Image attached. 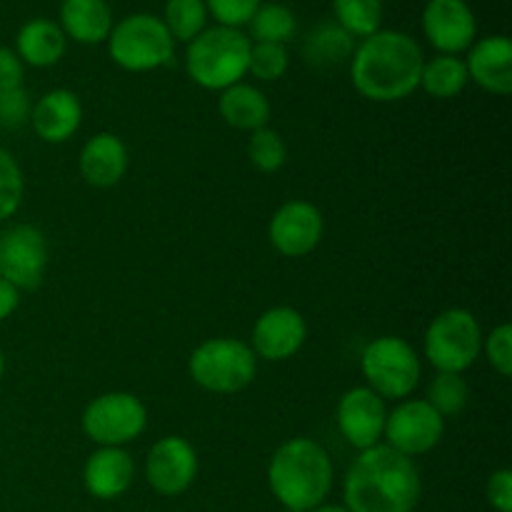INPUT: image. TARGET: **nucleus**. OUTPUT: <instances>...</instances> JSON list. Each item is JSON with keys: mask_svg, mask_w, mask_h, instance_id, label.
I'll return each instance as SVG.
<instances>
[{"mask_svg": "<svg viewBox=\"0 0 512 512\" xmlns=\"http://www.w3.org/2000/svg\"><path fill=\"white\" fill-rule=\"evenodd\" d=\"M468 68L465 60L458 55H435L433 60H425L423 73H420V88L438 100L455 98L463 93L468 85Z\"/></svg>", "mask_w": 512, "mask_h": 512, "instance_id": "nucleus-24", "label": "nucleus"}, {"mask_svg": "<svg viewBox=\"0 0 512 512\" xmlns=\"http://www.w3.org/2000/svg\"><path fill=\"white\" fill-rule=\"evenodd\" d=\"M423 63V50L408 33L378 30L355 48L350 75L363 98L395 103L420 88Z\"/></svg>", "mask_w": 512, "mask_h": 512, "instance_id": "nucleus-2", "label": "nucleus"}, {"mask_svg": "<svg viewBox=\"0 0 512 512\" xmlns=\"http://www.w3.org/2000/svg\"><path fill=\"white\" fill-rule=\"evenodd\" d=\"M423 30L440 55H458L475 43L478 20L465 0H430L423 10Z\"/></svg>", "mask_w": 512, "mask_h": 512, "instance_id": "nucleus-15", "label": "nucleus"}, {"mask_svg": "<svg viewBox=\"0 0 512 512\" xmlns=\"http://www.w3.org/2000/svg\"><path fill=\"white\" fill-rule=\"evenodd\" d=\"M465 60L468 78L495 95L512 93V43L505 35H490L470 45Z\"/></svg>", "mask_w": 512, "mask_h": 512, "instance_id": "nucleus-17", "label": "nucleus"}, {"mask_svg": "<svg viewBox=\"0 0 512 512\" xmlns=\"http://www.w3.org/2000/svg\"><path fill=\"white\" fill-rule=\"evenodd\" d=\"M3 373H5V355L3 350H0V378H3Z\"/></svg>", "mask_w": 512, "mask_h": 512, "instance_id": "nucleus-40", "label": "nucleus"}, {"mask_svg": "<svg viewBox=\"0 0 512 512\" xmlns=\"http://www.w3.org/2000/svg\"><path fill=\"white\" fill-rule=\"evenodd\" d=\"M145 478L165 498L183 495L198 478V453L180 435L160 438L145 458Z\"/></svg>", "mask_w": 512, "mask_h": 512, "instance_id": "nucleus-12", "label": "nucleus"}, {"mask_svg": "<svg viewBox=\"0 0 512 512\" xmlns=\"http://www.w3.org/2000/svg\"><path fill=\"white\" fill-rule=\"evenodd\" d=\"M288 70V50L280 43H255L250 45L248 73L258 80H278Z\"/></svg>", "mask_w": 512, "mask_h": 512, "instance_id": "nucleus-32", "label": "nucleus"}, {"mask_svg": "<svg viewBox=\"0 0 512 512\" xmlns=\"http://www.w3.org/2000/svg\"><path fill=\"white\" fill-rule=\"evenodd\" d=\"M485 495H488V503L498 512H512V473L508 468L495 470L490 475Z\"/></svg>", "mask_w": 512, "mask_h": 512, "instance_id": "nucleus-36", "label": "nucleus"}, {"mask_svg": "<svg viewBox=\"0 0 512 512\" xmlns=\"http://www.w3.org/2000/svg\"><path fill=\"white\" fill-rule=\"evenodd\" d=\"M268 485L290 512H313L333 488V463L328 450L310 438L280 445L268 465Z\"/></svg>", "mask_w": 512, "mask_h": 512, "instance_id": "nucleus-3", "label": "nucleus"}, {"mask_svg": "<svg viewBox=\"0 0 512 512\" xmlns=\"http://www.w3.org/2000/svg\"><path fill=\"white\" fill-rule=\"evenodd\" d=\"M190 378L208 393L230 395L248 388L258 373L253 348L235 338H213L190 355Z\"/></svg>", "mask_w": 512, "mask_h": 512, "instance_id": "nucleus-5", "label": "nucleus"}, {"mask_svg": "<svg viewBox=\"0 0 512 512\" xmlns=\"http://www.w3.org/2000/svg\"><path fill=\"white\" fill-rule=\"evenodd\" d=\"M110 58L130 73L163 68L173 60L175 40L155 15L135 13L113 25L108 35Z\"/></svg>", "mask_w": 512, "mask_h": 512, "instance_id": "nucleus-6", "label": "nucleus"}, {"mask_svg": "<svg viewBox=\"0 0 512 512\" xmlns=\"http://www.w3.org/2000/svg\"><path fill=\"white\" fill-rule=\"evenodd\" d=\"M80 175L93 188H113L128 173V148L113 133H98L80 150Z\"/></svg>", "mask_w": 512, "mask_h": 512, "instance_id": "nucleus-20", "label": "nucleus"}, {"mask_svg": "<svg viewBox=\"0 0 512 512\" xmlns=\"http://www.w3.org/2000/svg\"><path fill=\"white\" fill-rule=\"evenodd\" d=\"M353 48V35L345 33L338 23H320L305 40L303 55L315 68H330L353 55Z\"/></svg>", "mask_w": 512, "mask_h": 512, "instance_id": "nucleus-25", "label": "nucleus"}, {"mask_svg": "<svg viewBox=\"0 0 512 512\" xmlns=\"http://www.w3.org/2000/svg\"><path fill=\"white\" fill-rule=\"evenodd\" d=\"M483 350L485 355H488L490 365H493L503 378H510L512 375V328L508 323L498 325V328L483 340Z\"/></svg>", "mask_w": 512, "mask_h": 512, "instance_id": "nucleus-35", "label": "nucleus"}, {"mask_svg": "<svg viewBox=\"0 0 512 512\" xmlns=\"http://www.w3.org/2000/svg\"><path fill=\"white\" fill-rule=\"evenodd\" d=\"M360 370L368 388L380 398L405 400L420 383V358L413 345L395 335H383L363 350Z\"/></svg>", "mask_w": 512, "mask_h": 512, "instance_id": "nucleus-8", "label": "nucleus"}, {"mask_svg": "<svg viewBox=\"0 0 512 512\" xmlns=\"http://www.w3.org/2000/svg\"><path fill=\"white\" fill-rule=\"evenodd\" d=\"M323 213L308 200H290L280 205L270 220V243L285 258H303L323 240Z\"/></svg>", "mask_w": 512, "mask_h": 512, "instance_id": "nucleus-13", "label": "nucleus"}, {"mask_svg": "<svg viewBox=\"0 0 512 512\" xmlns=\"http://www.w3.org/2000/svg\"><path fill=\"white\" fill-rule=\"evenodd\" d=\"M260 5L263 0H205L208 13H213V18L225 28H240L250 23Z\"/></svg>", "mask_w": 512, "mask_h": 512, "instance_id": "nucleus-34", "label": "nucleus"}, {"mask_svg": "<svg viewBox=\"0 0 512 512\" xmlns=\"http://www.w3.org/2000/svg\"><path fill=\"white\" fill-rule=\"evenodd\" d=\"M248 158L260 173H278L288 160V145L273 128H260L248 140Z\"/></svg>", "mask_w": 512, "mask_h": 512, "instance_id": "nucleus-30", "label": "nucleus"}, {"mask_svg": "<svg viewBox=\"0 0 512 512\" xmlns=\"http://www.w3.org/2000/svg\"><path fill=\"white\" fill-rule=\"evenodd\" d=\"M133 478V458L123 448H100L85 460L83 485L98 500H115L128 493Z\"/></svg>", "mask_w": 512, "mask_h": 512, "instance_id": "nucleus-19", "label": "nucleus"}, {"mask_svg": "<svg viewBox=\"0 0 512 512\" xmlns=\"http://www.w3.org/2000/svg\"><path fill=\"white\" fill-rule=\"evenodd\" d=\"M308 338V323L303 315L288 305L265 310L253 328V353L255 358L270 360V363H283L293 358L303 348Z\"/></svg>", "mask_w": 512, "mask_h": 512, "instance_id": "nucleus-16", "label": "nucleus"}, {"mask_svg": "<svg viewBox=\"0 0 512 512\" xmlns=\"http://www.w3.org/2000/svg\"><path fill=\"white\" fill-rule=\"evenodd\" d=\"M48 268V240L30 223L10 225L0 233V278L18 290H35Z\"/></svg>", "mask_w": 512, "mask_h": 512, "instance_id": "nucleus-10", "label": "nucleus"}, {"mask_svg": "<svg viewBox=\"0 0 512 512\" xmlns=\"http://www.w3.org/2000/svg\"><path fill=\"white\" fill-rule=\"evenodd\" d=\"M425 358L438 373L463 375L483 350V330L465 308L443 310L425 330Z\"/></svg>", "mask_w": 512, "mask_h": 512, "instance_id": "nucleus-7", "label": "nucleus"}, {"mask_svg": "<svg viewBox=\"0 0 512 512\" xmlns=\"http://www.w3.org/2000/svg\"><path fill=\"white\" fill-rule=\"evenodd\" d=\"M23 85V60L18 53L0 45V88H20Z\"/></svg>", "mask_w": 512, "mask_h": 512, "instance_id": "nucleus-37", "label": "nucleus"}, {"mask_svg": "<svg viewBox=\"0 0 512 512\" xmlns=\"http://www.w3.org/2000/svg\"><path fill=\"white\" fill-rule=\"evenodd\" d=\"M250 33L258 43H280L295 35V15L283 3H265L250 18Z\"/></svg>", "mask_w": 512, "mask_h": 512, "instance_id": "nucleus-28", "label": "nucleus"}, {"mask_svg": "<svg viewBox=\"0 0 512 512\" xmlns=\"http://www.w3.org/2000/svg\"><path fill=\"white\" fill-rule=\"evenodd\" d=\"M23 193V170H20L13 153H8V150L0 145V223L18 213L20 203H23Z\"/></svg>", "mask_w": 512, "mask_h": 512, "instance_id": "nucleus-31", "label": "nucleus"}, {"mask_svg": "<svg viewBox=\"0 0 512 512\" xmlns=\"http://www.w3.org/2000/svg\"><path fill=\"white\" fill-rule=\"evenodd\" d=\"M445 418L433 410L428 400H403L385 418L383 438L398 453L425 455L443 440Z\"/></svg>", "mask_w": 512, "mask_h": 512, "instance_id": "nucleus-11", "label": "nucleus"}, {"mask_svg": "<svg viewBox=\"0 0 512 512\" xmlns=\"http://www.w3.org/2000/svg\"><path fill=\"white\" fill-rule=\"evenodd\" d=\"M423 483L413 458L390 445L360 450L345 473L343 498L350 512H413Z\"/></svg>", "mask_w": 512, "mask_h": 512, "instance_id": "nucleus-1", "label": "nucleus"}, {"mask_svg": "<svg viewBox=\"0 0 512 512\" xmlns=\"http://www.w3.org/2000/svg\"><path fill=\"white\" fill-rule=\"evenodd\" d=\"M250 45L248 35L238 28H205L198 38L190 40L185 68L200 88L225 90L248 73Z\"/></svg>", "mask_w": 512, "mask_h": 512, "instance_id": "nucleus-4", "label": "nucleus"}, {"mask_svg": "<svg viewBox=\"0 0 512 512\" xmlns=\"http://www.w3.org/2000/svg\"><path fill=\"white\" fill-rule=\"evenodd\" d=\"M470 388L465 383L463 375L458 373H438L433 378V383L428 385V403L433 405V410L443 418H453V415L463 413L465 405H468Z\"/></svg>", "mask_w": 512, "mask_h": 512, "instance_id": "nucleus-29", "label": "nucleus"}, {"mask_svg": "<svg viewBox=\"0 0 512 512\" xmlns=\"http://www.w3.org/2000/svg\"><path fill=\"white\" fill-rule=\"evenodd\" d=\"M335 418H338V430L345 443L358 450H368L380 445L388 408L378 393H373L368 385H360L340 398Z\"/></svg>", "mask_w": 512, "mask_h": 512, "instance_id": "nucleus-14", "label": "nucleus"}, {"mask_svg": "<svg viewBox=\"0 0 512 512\" xmlns=\"http://www.w3.org/2000/svg\"><path fill=\"white\" fill-rule=\"evenodd\" d=\"M30 103L25 88H0V128L3 130H18L25 123H30Z\"/></svg>", "mask_w": 512, "mask_h": 512, "instance_id": "nucleus-33", "label": "nucleus"}, {"mask_svg": "<svg viewBox=\"0 0 512 512\" xmlns=\"http://www.w3.org/2000/svg\"><path fill=\"white\" fill-rule=\"evenodd\" d=\"M20 303V290L13 288L10 283H5L3 278H0V320L10 318V315L15 313V308H18Z\"/></svg>", "mask_w": 512, "mask_h": 512, "instance_id": "nucleus-38", "label": "nucleus"}, {"mask_svg": "<svg viewBox=\"0 0 512 512\" xmlns=\"http://www.w3.org/2000/svg\"><path fill=\"white\" fill-rule=\"evenodd\" d=\"M60 28L65 38L95 45L108 40L113 30V10L108 0H63L60 5Z\"/></svg>", "mask_w": 512, "mask_h": 512, "instance_id": "nucleus-21", "label": "nucleus"}, {"mask_svg": "<svg viewBox=\"0 0 512 512\" xmlns=\"http://www.w3.org/2000/svg\"><path fill=\"white\" fill-rule=\"evenodd\" d=\"M30 123L45 143H65L83 123V105L73 90H50L30 110Z\"/></svg>", "mask_w": 512, "mask_h": 512, "instance_id": "nucleus-18", "label": "nucleus"}, {"mask_svg": "<svg viewBox=\"0 0 512 512\" xmlns=\"http://www.w3.org/2000/svg\"><path fill=\"white\" fill-rule=\"evenodd\" d=\"M220 118L235 130H255L268 128L270 120V100L263 90L253 88L248 83H235L220 93Z\"/></svg>", "mask_w": 512, "mask_h": 512, "instance_id": "nucleus-22", "label": "nucleus"}, {"mask_svg": "<svg viewBox=\"0 0 512 512\" xmlns=\"http://www.w3.org/2000/svg\"><path fill=\"white\" fill-rule=\"evenodd\" d=\"M18 58L33 68H50L65 53V33L58 23L45 18L28 20L15 38Z\"/></svg>", "mask_w": 512, "mask_h": 512, "instance_id": "nucleus-23", "label": "nucleus"}, {"mask_svg": "<svg viewBox=\"0 0 512 512\" xmlns=\"http://www.w3.org/2000/svg\"><path fill=\"white\" fill-rule=\"evenodd\" d=\"M335 20L353 38H370L383 23V0H333Z\"/></svg>", "mask_w": 512, "mask_h": 512, "instance_id": "nucleus-26", "label": "nucleus"}, {"mask_svg": "<svg viewBox=\"0 0 512 512\" xmlns=\"http://www.w3.org/2000/svg\"><path fill=\"white\" fill-rule=\"evenodd\" d=\"M148 425V408L133 393H105L88 403L83 433L100 448H123L140 438Z\"/></svg>", "mask_w": 512, "mask_h": 512, "instance_id": "nucleus-9", "label": "nucleus"}, {"mask_svg": "<svg viewBox=\"0 0 512 512\" xmlns=\"http://www.w3.org/2000/svg\"><path fill=\"white\" fill-rule=\"evenodd\" d=\"M165 28L173 35V40H190L198 38L208 23V8L205 0H168L165 3Z\"/></svg>", "mask_w": 512, "mask_h": 512, "instance_id": "nucleus-27", "label": "nucleus"}, {"mask_svg": "<svg viewBox=\"0 0 512 512\" xmlns=\"http://www.w3.org/2000/svg\"><path fill=\"white\" fill-rule=\"evenodd\" d=\"M313 512H350L345 505H320V508H315Z\"/></svg>", "mask_w": 512, "mask_h": 512, "instance_id": "nucleus-39", "label": "nucleus"}]
</instances>
